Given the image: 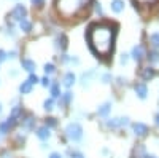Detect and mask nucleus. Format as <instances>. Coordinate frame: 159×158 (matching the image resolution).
<instances>
[{
    "label": "nucleus",
    "instance_id": "f257e3e1",
    "mask_svg": "<svg viewBox=\"0 0 159 158\" xmlns=\"http://www.w3.org/2000/svg\"><path fill=\"white\" fill-rule=\"evenodd\" d=\"M116 27L111 22H96L88 29L86 38L91 50L102 58H108L115 46Z\"/></svg>",
    "mask_w": 159,
    "mask_h": 158
},
{
    "label": "nucleus",
    "instance_id": "f03ea898",
    "mask_svg": "<svg viewBox=\"0 0 159 158\" xmlns=\"http://www.w3.org/2000/svg\"><path fill=\"white\" fill-rule=\"evenodd\" d=\"M89 3V0H57L56 7L62 16L70 18L78 13H81Z\"/></svg>",
    "mask_w": 159,
    "mask_h": 158
},
{
    "label": "nucleus",
    "instance_id": "7ed1b4c3",
    "mask_svg": "<svg viewBox=\"0 0 159 158\" xmlns=\"http://www.w3.org/2000/svg\"><path fill=\"white\" fill-rule=\"evenodd\" d=\"M65 134L72 142H80L83 139V126L78 122H72L65 126Z\"/></svg>",
    "mask_w": 159,
    "mask_h": 158
},
{
    "label": "nucleus",
    "instance_id": "20e7f679",
    "mask_svg": "<svg viewBox=\"0 0 159 158\" xmlns=\"http://www.w3.org/2000/svg\"><path fill=\"white\" fill-rule=\"evenodd\" d=\"M132 133L139 137H145L148 133H150V128L145 125V123H140V122H135L132 123Z\"/></svg>",
    "mask_w": 159,
    "mask_h": 158
},
{
    "label": "nucleus",
    "instance_id": "39448f33",
    "mask_svg": "<svg viewBox=\"0 0 159 158\" xmlns=\"http://www.w3.org/2000/svg\"><path fill=\"white\" fill-rule=\"evenodd\" d=\"M129 125V118L127 117H121V118H111V120H107V128L110 129H118L121 126Z\"/></svg>",
    "mask_w": 159,
    "mask_h": 158
},
{
    "label": "nucleus",
    "instance_id": "423d86ee",
    "mask_svg": "<svg viewBox=\"0 0 159 158\" xmlns=\"http://www.w3.org/2000/svg\"><path fill=\"white\" fill-rule=\"evenodd\" d=\"M25 16H27V10H25L24 5H16L11 11V18L16 21H22V19H25Z\"/></svg>",
    "mask_w": 159,
    "mask_h": 158
},
{
    "label": "nucleus",
    "instance_id": "0eeeda50",
    "mask_svg": "<svg viewBox=\"0 0 159 158\" xmlns=\"http://www.w3.org/2000/svg\"><path fill=\"white\" fill-rule=\"evenodd\" d=\"M21 126L24 131H32L35 128V117L34 115H25L21 122Z\"/></svg>",
    "mask_w": 159,
    "mask_h": 158
},
{
    "label": "nucleus",
    "instance_id": "6e6552de",
    "mask_svg": "<svg viewBox=\"0 0 159 158\" xmlns=\"http://www.w3.org/2000/svg\"><path fill=\"white\" fill-rule=\"evenodd\" d=\"M134 91H135L137 98H140V99H147V96H148V88L145 83H135Z\"/></svg>",
    "mask_w": 159,
    "mask_h": 158
},
{
    "label": "nucleus",
    "instance_id": "1a4fd4ad",
    "mask_svg": "<svg viewBox=\"0 0 159 158\" xmlns=\"http://www.w3.org/2000/svg\"><path fill=\"white\" fill-rule=\"evenodd\" d=\"M21 67H22L25 72L32 74V72H35V69H37V64H35V61H32V59H29V58H24V59H21Z\"/></svg>",
    "mask_w": 159,
    "mask_h": 158
},
{
    "label": "nucleus",
    "instance_id": "9d476101",
    "mask_svg": "<svg viewBox=\"0 0 159 158\" xmlns=\"http://www.w3.org/2000/svg\"><path fill=\"white\" fill-rule=\"evenodd\" d=\"M130 56H132V59H134V61L140 62V61L145 58V50H143V46H142V45H137V46H134V48H132Z\"/></svg>",
    "mask_w": 159,
    "mask_h": 158
},
{
    "label": "nucleus",
    "instance_id": "9b49d317",
    "mask_svg": "<svg viewBox=\"0 0 159 158\" xmlns=\"http://www.w3.org/2000/svg\"><path fill=\"white\" fill-rule=\"evenodd\" d=\"M35 134H37V137L38 139H42V141H48L49 137H51V129L45 125V126H40L37 131H35Z\"/></svg>",
    "mask_w": 159,
    "mask_h": 158
},
{
    "label": "nucleus",
    "instance_id": "f8f14e48",
    "mask_svg": "<svg viewBox=\"0 0 159 158\" xmlns=\"http://www.w3.org/2000/svg\"><path fill=\"white\" fill-rule=\"evenodd\" d=\"M75 82H76V75L73 72H67L64 75V78H62V85L65 88H72L75 85Z\"/></svg>",
    "mask_w": 159,
    "mask_h": 158
},
{
    "label": "nucleus",
    "instance_id": "ddd939ff",
    "mask_svg": "<svg viewBox=\"0 0 159 158\" xmlns=\"http://www.w3.org/2000/svg\"><path fill=\"white\" fill-rule=\"evenodd\" d=\"M110 112H111V102H103L102 105L97 107V115L102 118H107Z\"/></svg>",
    "mask_w": 159,
    "mask_h": 158
},
{
    "label": "nucleus",
    "instance_id": "4468645a",
    "mask_svg": "<svg viewBox=\"0 0 159 158\" xmlns=\"http://www.w3.org/2000/svg\"><path fill=\"white\" fill-rule=\"evenodd\" d=\"M154 77H156V70L153 67H145L142 70V80L143 82H151Z\"/></svg>",
    "mask_w": 159,
    "mask_h": 158
},
{
    "label": "nucleus",
    "instance_id": "2eb2a0df",
    "mask_svg": "<svg viewBox=\"0 0 159 158\" xmlns=\"http://www.w3.org/2000/svg\"><path fill=\"white\" fill-rule=\"evenodd\" d=\"M56 48L57 50H65L67 48V38H65L64 34H59L56 37Z\"/></svg>",
    "mask_w": 159,
    "mask_h": 158
},
{
    "label": "nucleus",
    "instance_id": "dca6fc26",
    "mask_svg": "<svg viewBox=\"0 0 159 158\" xmlns=\"http://www.w3.org/2000/svg\"><path fill=\"white\" fill-rule=\"evenodd\" d=\"M32 83L29 82V80H25V82H22L21 85H19V93L21 94H29L30 91H32Z\"/></svg>",
    "mask_w": 159,
    "mask_h": 158
},
{
    "label": "nucleus",
    "instance_id": "f3484780",
    "mask_svg": "<svg viewBox=\"0 0 159 158\" xmlns=\"http://www.w3.org/2000/svg\"><path fill=\"white\" fill-rule=\"evenodd\" d=\"M96 75V72L94 70H89V72H84L83 75H81V85L83 86H88L89 83H91V80H92V77Z\"/></svg>",
    "mask_w": 159,
    "mask_h": 158
},
{
    "label": "nucleus",
    "instance_id": "a211bd4d",
    "mask_svg": "<svg viewBox=\"0 0 159 158\" xmlns=\"http://www.w3.org/2000/svg\"><path fill=\"white\" fill-rule=\"evenodd\" d=\"M49 91H51V98H52V99L61 98V85H59V83H51Z\"/></svg>",
    "mask_w": 159,
    "mask_h": 158
},
{
    "label": "nucleus",
    "instance_id": "6ab92c4d",
    "mask_svg": "<svg viewBox=\"0 0 159 158\" xmlns=\"http://www.w3.org/2000/svg\"><path fill=\"white\" fill-rule=\"evenodd\" d=\"M111 10L115 13H121L124 10V2H123V0H113V2H111Z\"/></svg>",
    "mask_w": 159,
    "mask_h": 158
},
{
    "label": "nucleus",
    "instance_id": "aec40b11",
    "mask_svg": "<svg viewBox=\"0 0 159 158\" xmlns=\"http://www.w3.org/2000/svg\"><path fill=\"white\" fill-rule=\"evenodd\" d=\"M19 29H21L22 32H30V31H32V22H30L29 19L19 21Z\"/></svg>",
    "mask_w": 159,
    "mask_h": 158
},
{
    "label": "nucleus",
    "instance_id": "412c9836",
    "mask_svg": "<svg viewBox=\"0 0 159 158\" xmlns=\"http://www.w3.org/2000/svg\"><path fill=\"white\" fill-rule=\"evenodd\" d=\"M13 128H11V125L7 122V120H3V122H0V134L2 136H5V134H8L10 131H11Z\"/></svg>",
    "mask_w": 159,
    "mask_h": 158
},
{
    "label": "nucleus",
    "instance_id": "4be33fe9",
    "mask_svg": "<svg viewBox=\"0 0 159 158\" xmlns=\"http://www.w3.org/2000/svg\"><path fill=\"white\" fill-rule=\"evenodd\" d=\"M61 98H62V102H61V104H64V105H69V104L72 102V99H73V94H72V91H67V93L61 94Z\"/></svg>",
    "mask_w": 159,
    "mask_h": 158
},
{
    "label": "nucleus",
    "instance_id": "5701e85b",
    "mask_svg": "<svg viewBox=\"0 0 159 158\" xmlns=\"http://www.w3.org/2000/svg\"><path fill=\"white\" fill-rule=\"evenodd\" d=\"M147 58H148L150 62H157V61H159V51H157V50L150 51L148 55H147Z\"/></svg>",
    "mask_w": 159,
    "mask_h": 158
},
{
    "label": "nucleus",
    "instance_id": "b1692460",
    "mask_svg": "<svg viewBox=\"0 0 159 158\" xmlns=\"http://www.w3.org/2000/svg\"><path fill=\"white\" fill-rule=\"evenodd\" d=\"M43 109H45V110H48V112H51L52 109H54V99H52V98L46 99V101L43 102Z\"/></svg>",
    "mask_w": 159,
    "mask_h": 158
},
{
    "label": "nucleus",
    "instance_id": "393cba45",
    "mask_svg": "<svg viewBox=\"0 0 159 158\" xmlns=\"http://www.w3.org/2000/svg\"><path fill=\"white\" fill-rule=\"evenodd\" d=\"M43 69H45V74H46L48 77H49L51 74H54V72H56V67H54V64H51V62H46Z\"/></svg>",
    "mask_w": 159,
    "mask_h": 158
},
{
    "label": "nucleus",
    "instance_id": "a878e982",
    "mask_svg": "<svg viewBox=\"0 0 159 158\" xmlns=\"http://www.w3.org/2000/svg\"><path fill=\"white\" fill-rule=\"evenodd\" d=\"M150 43H151L156 50L159 48V34H151V35H150Z\"/></svg>",
    "mask_w": 159,
    "mask_h": 158
},
{
    "label": "nucleus",
    "instance_id": "bb28decb",
    "mask_svg": "<svg viewBox=\"0 0 159 158\" xmlns=\"http://www.w3.org/2000/svg\"><path fill=\"white\" fill-rule=\"evenodd\" d=\"M40 83H42V86L48 88V86H51V78H49L48 75H45L43 78H40Z\"/></svg>",
    "mask_w": 159,
    "mask_h": 158
},
{
    "label": "nucleus",
    "instance_id": "cd10ccee",
    "mask_svg": "<svg viewBox=\"0 0 159 158\" xmlns=\"http://www.w3.org/2000/svg\"><path fill=\"white\" fill-rule=\"evenodd\" d=\"M27 80H29L32 85H37V83H40V78H38V77H37L34 72H32V74H29V78H27Z\"/></svg>",
    "mask_w": 159,
    "mask_h": 158
},
{
    "label": "nucleus",
    "instance_id": "c85d7f7f",
    "mask_svg": "<svg viewBox=\"0 0 159 158\" xmlns=\"http://www.w3.org/2000/svg\"><path fill=\"white\" fill-rule=\"evenodd\" d=\"M56 125H57L56 118H48V120H46V126H48V128H54Z\"/></svg>",
    "mask_w": 159,
    "mask_h": 158
},
{
    "label": "nucleus",
    "instance_id": "c756f323",
    "mask_svg": "<svg viewBox=\"0 0 159 158\" xmlns=\"http://www.w3.org/2000/svg\"><path fill=\"white\" fill-rule=\"evenodd\" d=\"M129 61V55H121V58H119V64L121 65H126Z\"/></svg>",
    "mask_w": 159,
    "mask_h": 158
},
{
    "label": "nucleus",
    "instance_id": "7c9ffc66",
    "mask_svg": "<svg viewBox=\"0 0 159 158\" xmlns=\"http://www.w3.org/2000/svg\"><path fill=\"white\" fill-rule=\"evenodd\" d=\"M30 2H32L34 7H38V8L45 5V0H30Z\"/></svg>",
    "mask_w": 159,
    "mask_h": 158
},
{
    "label": "nucleus",
    "instance_id": "2f4dec72",
    "mask_svg": "<svg viewBox=\"0 0 159 158\" xmlns=\"http://www.w3.org/2000/svg\"><path fill=\"white\" fill-rule=\"evenodd\" d=\"M102 82H103V83H110V82H111V75H110V74H103V75H102Z\"/></svg>",
    "mask_w": 159,
    "mask_h": 158
},
{
    "label": "nucleus",
    "instance_id": "473e14b6",
    "mask_svg": "<svg viewBox=\"0 0 159 158\" xmlns=\"http://www.w3.org/2000/svg\"><path fill=\"white\" fill-rule=\"evenodd\" d=\"M70 156H72V158H84V155H83L81 152H72Z\"/></svg>",
    "mask_w": 159,
    "mask_h": 158
},
{
    "label": "nucleus",
    "instance_id": "72a5a7b5",
    "mask_svg": "<svg viewBox=\"0 0 159 158\" xmlns=\"http://www.w3.org/2000/svg\"><path fill=\"white\" fill-rule=\"evenodd\" d=\"M16 55H18V51H16V50H11L10 53H7V56H8L10 59H15V58H16Z\"/></svg>",
    "mask_w": 159,
    "mask_h": 158
},
{
    "label": "nucleus",
    "instance_id": "f704fd0d",
    "mask_svg": "<svg viewBox=\"0 0 159 158\" xmlns=\"http://www.w3.org/2000/svg\"><path fill=\"white\" fill-rule=\"evenodd\" d=\"M96 13H97V15H103V10H102V7H100V3H96Z\"/></svg>",
    "mask_w": 159,
    "mask_h": 158
},
{
    "label": "nucleus",
    "instance_id": "c9c22d12",
    "mask_svg": "<svg viewBox=\"0 0 159 158\" xmlns=\"http://www.w3.org/2000/svg\"><path fill=\"white\" fill-rule=\"evenodd\" d=\"M7 58H8V56H7V53H5L3 50H0V62H3Z\"/></svg>",
    "mask_w": 159,
    "mask_h": 158
},
{
    "label": "nucleus",
    "instance_id": "e433bc0d",
    "mask_svg": "<svg viewBox=\"0 0 159 158\" xmlns=\"http://www.w3.org/2000/svg\"><path fill=\"white\" fill-rule=\"evenodd\" d=\"M49 158H62V155H61L59 152H52V153L49 155Z\"/></svg>",
    "mask_w": 159,
    "mask_h": 158
},
{
    "label": "nucleus",
    "instance_id": "4c0bfd02",
    "mask_svg": "<svg viewBox=\"0 0 159 158\" xmlns=\"http://www.w3.org/2000/svg\"><path fill=\"white\" fill-rule=\"evenodd\" d=\"M154 123H156V125L159 126V112H157V113L154 115Z\"/></svg>",
    "mask_w": 159,
    "mask_h": 158
},
{
    "label": "nucleus",
    "instance_id": "58836bf2",
    "mask_svg": "<svg viewBox=\"0 0 159 158\" xmlns=\"http://www.w3.org/2000/svg\"><path fill=\"white\" fill-rule=\"evenodd\" d=\"M143 158H156V156H154V155H150V153H145Z\"/></svg>",
    "mask_w": 159,
    "mask_h": 158
},
{
    "label": "nucleus",
    "instance_id": "ea45409f",
    "mask_svg": "<svg viewBox=\"0 0 159 158\" xmlns=\"http://www.w3.org/2000/svg\"><path fill=\"white\" fill-rule=\"evenodd\" d=\"M0 113H2V104H0Z\"/></svg>",
    "mask_w": 159,
    "mask_h": 158
}]
</instances>
